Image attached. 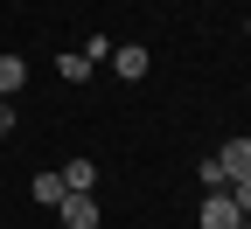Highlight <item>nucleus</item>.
Masks as SVG:
<instances>
[{"instance_id": "nucleus-1", "label": "nucleus", "mask_w": 251, "mask_h": 229, "mask_svg": "<svg viewBox=\"0 0 251 229\" xmlns=\"http://www.w3.org/2000/svg\"><path fill=\"white\" fill-rule=\"evenodd\" d=\"M56 215H63V229H98V194H63Z\"/></svg>"}, {"instance_id": "nucleus-2", "label": "nucleus", "mask_w": 251, "mask_h": 229, "mask_svg": "<svg viewBox=\"0 0 251 229\" xmlns=\"http://www.w3.org/2000/svg\"><path fill=\"white\" fill-rule=\"evenodd\" d=\"M237 202H230V187H209V202H202V229H237Z\"/></svg>"}, {"instance_id": "nucleus-3", "label": "nucleus", "mask_w": 251, "mask_h": 229, "mask_svg": "<svg viewBox=\"0 0 251 229\" xmlns=\"http://www.w3.org/2000/svg\"><path fill=\"white\" fill-rule=\"evenodd\" d=\"M147 62H153V56H147L140 42H126V49H112V70H119L126 83H140V77H147Z\"/></svg>"}, {"instance_id": "nucleus-4", "label": "nucleus", "mask_w": 251, "mask_h": 229, "mask_svg": "<svg viewBox=\"0 0 251 229\" xmlns=\"http://www.w3.org/2000/svg\"><path fill=\"white\" fill-rule=\"evenodd\" d=\"M216 160H224L230 181H244V174H251V139H224V153H216Z\"/></svg>"}, {"instance_id": "nucleus-5", "label": "nucleus", "mask_w": 251, "mask_h": 229, "mask_svg": "<svg viewBox=\"0 0 251 229\" xmlns=\"http://www.w3.org/2000/svg\"><path fill=\"white\" fill-rule=\"evenodd\" d=\"M98 187V167H91V160H70V167H63V194H91Z\"/></svg>"}, {"instance_id": "nucleus-6", "label": "nucleus", "mask_w": 251, "mask_h": 229, "mask_svg": "<svg viewBox=\"0 0 251 229\" xmlns=\"http://www.w3.org/2000/svg\"><path fill=\"white\" fill-rule=\"evenodd\" d=\"M21 83H28V62L21 56H0V97H14Z\"/></svg>"}, {"instance_id": "nucleus-7", "label": "nucleus", "mask_w": 251, "mask_h": 229, "mask_svg": "<svg viewBox=\"0 0 251 229\" xmlns=\"http://www.w3.org/2000/svg\"><path fill=\"white\" fill-rule=\"evenodd\" d=\"M28 194H35L42 208H56V202H63V174H35V181H28Z\"/></svg>"}, {"instance_id": "nucleus-8", "label": "nucleus", "mask_w": 251, "mask_h": 229, "mask_svg": "<svg viewBox=\"0 0 251 229\" xmlns=\"http://www.w3.org/2000/svg\"><path fill=\"white\" fill-rule=\"evenodd\" d=\"M56 70L70 77V83H84V77H91V62H84V56H56Z\"/></svg>"}, {"instance_id": "nucleus-9", "label": "nucleus", "mask_w": 251, "mask_h": 229, "mask_svg": "<svg viewBox=\"0 0 251 229\" xmlns=\"http://www.w3.org/2000/svg\"><path fill=\"white\" fill-rule=\"evenodd\" d=\"M202 187H230V174H224V160H216V153L202 160Z\"/></svg>"}, {"instance_id": "nucleus-10", "label": "nucleus", "mask_w": 251, "mask_h": 229, "mask_svg": "<svg viewBox=\"0 0 251 229\" xmlns=\"http://www.w3.org/2000/svg\"><path fill=\"white\" fill-rule=\"evenodd\" d=\"M77 56H84V62H112V42H105V35H91V42H84Z\"/></svg>"}, {"instance_id": "nucleus-11", "label": "nucleus", "mask_w": 251, "mask_h": 229, "mask_svg": "<svg viewBox=\"0 0 251 229\" xmlns=\"http://www.w3.org/2000/svg\"><path fill=\"white\" fill-rule=\"evenodd\" d=\"M230 202H237V215L251 222V174H244V181H230Z\"/></svg>"}, {"instance_id": "nucleus-12", "label": "nucleus", "mask_w": 251, "mask_h": 229, "mask_svg": "<svg viewBox=\"0 0 251 229\" xmlns=\"http://www.w3.org/2000/svg\"><path fill=\"white\" fill-rule=\"evenodd\" d=\"M0 132H14V104H7V97H0Z\"/></svg>"}, {"instance_id": "nucleus-13", "label": "nucleus", "mask_w": 251, "mask_h": 229, "mask_svg": "<svg viewBox=\"0 0 251 229\" xmlns=\"http://www.w3.org/2000/svg\"><path fill=\"white\" fill-rule=\"evenodd\" d=\"M244 35H251V21H244Z\"/></svg>"}, {"instance_id": "nucleus-14", "label": "nucleus", "mask_w": 251, "mask_h": 229, "mask_svg": "<svg viewBox=\"0 0 251 229\" xmlns=\"http://www.w3.org/2000/svg\"><path fill=\"white\" fill-rule=\"evenodd\" d=\"M237 229H251V222H237Z\"/></svg>"}]
</instances>
